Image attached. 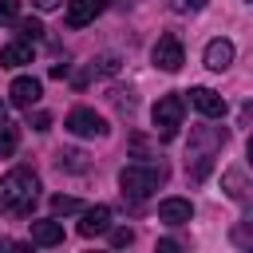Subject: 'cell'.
I'll list each match as a JSON object with an SVG mask.
<instances>
[{"instance_id": "1", "label": "cell", "mask_w": 253, "mask_h": 253, "mask_svg": "<svg viewBox=\"0 0 253 253\" xmlns=\"http://www.w3.org/2000/svg\"><path fill=\"white\" fill-rule=\"evenodd\" d=\"M36 194H40V178L28 166H16L0 178V210H12V213L24 217V213H32Z\"/></svg>"}, {"instance_id": "2", "label": "cell", "mask_w": 253, "mask_h": 253, "mask_svg": "<svg viewBox=\"0 0 253 253\" xmlns=\"http://www.w3.org/2000/svg\"><path fill=\"white\" fill-rule=\"evenodd\" d=\"M162 178H166V170H162V166H123V170H119L123 198H130V202L150 198V194L162 186Z\"/></svg>"}, {"instance_id": "3", "label": "cell", "mask_w": 253, "mask_h": 253, "mask_svg": "<svg viewBox=\"0 0 253 253\" xmlns=\"http://www.w3.org/2000/svg\"><path fill=\"white\" fill-rule=\"evenodd\" d=\"M182 115H186L182 95H162V99L154 103V111H150V119H154V126H158V134H162V138H174V134H178Z\"/></svg>"}, {"instance_id": "4", "label": "cell", "mask_w": 253, "mask_h": 253, "mask_svg": "<svg viewBox=\"0 0 253 253\" xmlns=\"http://www.w3.org/2000/svg\"><path fill=\"white\" fill-rule=\"evenodd\" d=\"M63 126H67L71 134H79V138H103V134H107V119L95 115L91 107H75Z\"/></svg>"}, {"instance_id": "5", "label": "cell", "mask_w": 253, "mask_h": 253, "mask_svg": "<svg viewBox=\"0 0 253 253\" xmlns=\"http://www.w3.org/2000/svg\"><path fill=\"white\" fill-rule=\"evenodd\" d=\"M154 67L158 71H178L182 63H186V51H182V40L178 36H158V43H154Z\"/></svg>"}, {"instance_id": "6", "label": "cell", "mask_w": 253, "mask_h": 253, "mask_svg": "<svg viewBox=\"0 0 253 253\" xmlns=\"http://www.w3.org/2000/svg\"><path fill=\"white\" fill-rule=\"evenodd\" d=\"M40 95H43V87H40L36 75H20V79H12V87H8V99H12L16 107H36Z\"/></svg>"}, {"instance_id": "7", "label": "cell", "mask_w": 253, "mask_h": 253, "mask_svg": "<svg viewBox=\"0 0 253 253\" xmlns=\"http://www.w3.org/2000/svg\"><path fill=\"white\" fill-rule=\"evenodd\" d=\"M103 8L107 0H67V28H87Z\"/></svg>"}, {"instance_id": "8", "label": "cell", "mask_w": 253, "mask_h": 253, "mask_svg": "<svg viewBox=\"0 0 253 253\" xmlns=\"http://www.w3.org/2000/svg\"><path fill=\"white\" fill-rule=\"evenodd\" d=\"M190 103H194L206 119H221V115H225V99H221L217 91H210V87H194V91H190Z\"/></svg>"}, {"instance_id": "9", "label": "cell", "mask_w": 253, "mask_h": 253, "mask_svg": "<svg viewBox=\"0 0 253 253\" xmlns=\"http://www.w3.org/2000/svg\"><path fill=\"white\" fill-rule=\"evenodd\" d=\"M158 217H162L166 225H186V221L194 217V206H190L186 198H162V202H158Z\"/></svg>"}, {"instance_id": "10", "label": "cell", "mask_w": 253, "mask_h": 253, "mask_svg": "<svg viewBox=\"0 0 253 253\" xmlns=\"http://www.w3.org/2000/svg\"><path fill=\"white\" fill-rule=\"evenodd\" d=\"M233 55H237V51H233V43H229V40H221V36L206 43V67H210V71H225V67L233 63Z\"/></svg>"}, {"instance_id": "11", "label": "cell", "mask_w": 253, "mask_h": 253, "mask_svg": "<svg viewBox=\"0 0 253 253\" xmlns=\"http://www.w3.org/2000/svg\"><path fill=\"white\" fill-rule=\"evenodd\" d=\"M111 229V210L107 206H95V210H83V221H79V233L83 237H99Z\"/></svg>"}, {"instance_id": "12", "label": "cell", "mask_w": 253, "mask_h": 253, "mask_svg": "<svg viewBox=\"0 0 253 253\" xmlns=\"http://www.w3.org/2000/svg\"><path fill=\"white\" fill-rule=\"evenodd\" d=\"M24 63H32V43L28 40H12V43L0 47V67H24Z\"/></svg>"}, {"instance_id": "13", "label": "cell", "mask_w": 253, "mask_h": 253, "mask_svg": "<svg viewBox=\"0 0 253 253\" xmlns=\"http://www.w3.org/2000/svg\"><path fill=\"white\" fill-rule=\"evenodd\" d=\"M221 186H225V194H229L233 202H245V198H249V182H245V170H241V166H229V170L221 174Z\"/></svg>"}, {"instance_id": "14", "label": "cell", "mask_w": 253, "mask_h": 253, "mask_svg": "<svg viewBox=\"0 0 253 253\" xmlns=\"http://www.w3.org/2000/svg\"><path fill=\"white\" fill-rule=\"evenodd\" d=\"M32 241L36 245H59L63 241V225L51 221V217L47 221H32Z\"/></svg>"}, {"instance_id": "15", "label": "cell", "mask_w": 253, "mask_h": 253, "mask_svg": "<svg viewBox=\"0 0 253 253\" xmlns=\"http://www.w3.org/2000/svg\"><path fill=\"white\" fill-rule=\"evenodd\" d=\"M55 166L67 170V174H87V170H91V162H87L83 150H59V154H55Z\"/></svg>"}, {"instance_id": "16", "label": "cell", "mask_w": 253, "mask_h": 253, "mask_svg": "<svg viewBox=\"0 0 253 253\" xmlns=\"http://www.w3.org/2000/svg\"><path fill=\"white\" fill-rule=\"evenodd\" d=\"M16 146H20V130L12 123H0V158L16 154Z\"/></svg>"}, {"instance_id": "17", "label": "cell", "mask_w": 253, "mask_h": 253, "mask_svg": "<svg viewBox=\"0 0 253 253\" xmlns=\"http://www.w3.org/2000/svg\"><path fill=\"white\" fill-rule=\"evenodd\" d=\"M75 210H83V206H79V198H67V194H55V198H51V213H55V217L75 213Z\"/></svg>"}, {"instance_id": "18", "label": "cell", "mask_w": 253, "mask_h": 253, "mask_svg": "<svg viewBox=\"0 0 253 253\" xmlns=\"http://www.w3.org/2000/svg\"><path fill=\"white\" fill-rule=\"evenodd\" d=\"M16 32H20V40H32V43H36V40L43 36V24H40V20H20Z\"/></svg>"}, {"instance_id": "19", "label": "cell", "mask_w": 253, "mask_h": 253, "mask_svg": "<svg viewBox=\"0 0 253 253\" xmlns=\"http://www.w3.org/2000/svg\"><path fill=\"white\" fill-rule=\"evenodd\" d=\"M91 71H95V75H115V71H119V55H99V59L91 63Z\"/></svg>"}, {"instance_id": "20", "label": "cell", "mask_w": 253, "mask_h": 253, "mask_svg": "<svg viewBox=\"0 0 253 253\" xmlns=\"http://www.w3.org/2000/svg\"><path fill=\"white\" fill-rule=\"evenodd\" d=\"M130 241H134V229H126V225H123V229H111V245H115V249H126Z\"/></svg>"}, {"instance_id": "21", "label": "cell", "mask_w": 253, "mask_h": 253, "mask_svg": "<svg viewBox=\"0 0 253 253\" xmlns=\"http://www.w3.org/2000/svg\"><path fill=\"white\" fill-rule=\"evenodd\" d=\"M16 16H20V0H0V24H8Z\"/></svg>"}, {"instance_id": "22", "label": "cell", "mask_w": 253, "mask_h": 253, "mask_svg": "<svg viewBox=\"0 0 253 253\" xmlns=\"http://www.w3.org/2000/svg\"><path fill=\"white\" fill-rule=\"evenodd\" d=\"M202 4H206V0H170V8H174V12H198Z\"/></svg>"}, {"instance_id": "23", "label": "cell", "mask_w": 253, "mask_h": 253, "mask_svg": "<svg viewBox=\"0 0 253 253\" xmlns=\"http://www.w3.org/2000/svg\"><path fill=\"white\" fill-rule=\"evenodd\" d=\"M32 126H36V130H47V126H51V115L36 111V115H32Z\"/></svg>"}, {"instance_id": "24", "label": "cell", "mask_w": 253, "mask_h": 253, "mask_svg": "<svg viewBox=\"0 0 253 253\" xmlns=\"http://www.w3.org/2000/svg\"><path fill=\"white\" fill-rule=\"evenodd\" d=\"M32 4H36V8H40V12H51V8H59V4H63V0H32Z\"/></svg>"}]
</instances>
